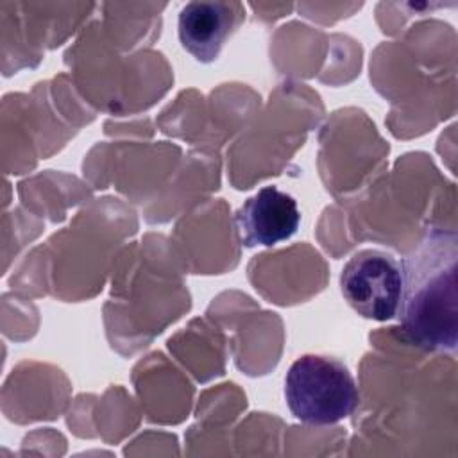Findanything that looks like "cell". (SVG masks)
Returning a JSON list of instances; mask_svg holds the SVG:
<instances>
[{"label": "cell", "mask_w": 458, "mask_h": 458, "mask_svg": "<svg viewBox=\"0 0 458 458\" xmlns=\"http://www.w3.org/2000/svg\"><path fill=\"white\" fill-rule=\"evenodd\" d=\"M454 234L435 233L403 267L397 310L406 336L424 349H454L458 327Z\"/></svg>", "instance_id": "cell-1"}, {"label": "cell", "mask_w": 458, "mask_h": 458, "mask_svg": "<svg viewBox=\"0 0 458 458\" xmlns=\"http://www.w3.org/2000/svg\"><path fill=\"white\" fill-rule=\"evenodd\" d=\"M284 399L295 419L311 426H329L347 419L360 394L349 369L333 356L304 354L284 377Z\"/></svg>", "instance_id": "cell-2"}, {"label": "cell", "mask_w": 458, "mask_h": 458, "mask_svg": "<svg viewBox=\"0 0 458 458\" xmlns=\"http://www.w3.org/2000/svg\"><path fill=\"white\" fill-rule=\"evenodd\" d=\"M340 290L347 304L363 318L397 317L403 293V267L385 250L363 249L349 258L340 274Z\"/></svg>", "instance_id": "cell-3"}, {"label": "cell", "mask_w": 458, "mask_h": 458, "mask_svg": "<svg viewBox=\"0 0 458 458\" xmlns=\"http://www.w3.org/2000/svg\"><path fill=\"white\" fill-rule=\"evenodd\" d=\"M243 18L240 2H188L177 20L179 41L197 61L213 63Z\"/></svg>", "instance_id": "cell-4"}, {"label": "cell", "mask_w": 458, "mask_h": 458, "mask_svg": "<svg viewBox=\"0 0 458 458\" xmlns=\"http://www.w3.org/2000/svg\"><path fill=\"white\" fill-rule=\"evenodd\" d=\"M234 224L242 245L270 247L295 234L301 211L292 195L276 186H265L238 208Z\"/></svg>", "instance_id": "cell-5"}]
</instances>
